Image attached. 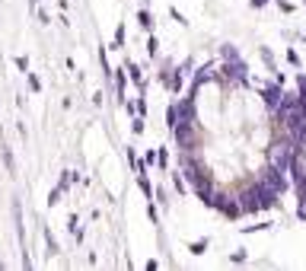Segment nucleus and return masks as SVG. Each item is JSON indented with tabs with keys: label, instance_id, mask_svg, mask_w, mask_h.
Returning a JSON list of instances; mask_svg holds the SVG:
<instances>
[{
	"label": "nucleus",
	"instance_id": "nucleus-8",
	"mask_svg": "<svg viewBox=\"0 0 306 271\" xmlns=\"http://www.w3.org/2000/svg\"><path fill=\"white\" fill-rule=\"evenodd\" d=\"M45 242H48V249H51V255H55V252H61V249H58V242H55V236H51V233H45Z\"/></svg>",
	"mask_w": 306,
	"mask_h": 271
},
{
	"label": "nucleus",
	"instance_id": "nucleus-17",
	"mask_svg": "<svg viewBox=\"0 0 306 271\" xmlns=\"http://www.w3.org/2000/svg\"><path fill=\"white\" fill-rule=\"evenodd\" d=\"M4 163H7V172H13V156H10V150H4Z\"/></svg>",
	"mask_w": 306,
	"mask_h": 271
},
{
	"label": "nucleus",
	"instance_id": "nucleus-2",
	"mask_svg": "<svg viewBox=\"0 0 306 271\" xmlns=\"http://www.w3.org/2000/svg\"><path fill=\"white\" fill-rule=\"evenodd\" d=\"M125 71H128V77H131V80H134V83L144 90V74H141V67H137L134 61H125Z\"/></svg>",
	"mask_w": 306,
	"mask_h": 271
},
{
	"label": "nucleus",
	"instance_id": "nucleus-22",
	"mask_svg": "<svg viewBox=\"0 0 306 271\" xmlns=\"http://www.w3.org/2000/svg\"><path fill=\"white\" fill-rule=\"evenodd\" d=\"M303 4H306V0H303Z\"/></svg>",
	"mask_w": 306,
	"mask_h": 271
},
{
	"label": "nucleus",
	"instance_id": "nucleus-3",
	"mask_svg": "<svg viewBox=\"0 0 306 271\" xmlns=\"http://www.w3.org/2000/svg\"><path fill=\"white\" fill-rule=\"evenodd\" d=\"M137 23H141V26H144V29H147V32H150V29H153V16H150V13H147V10H141V13H137Z\"/></svg>",
	"mask_w": 306,
	"mask_h": 271
},
{
	"label": "nucleus",
	"instance_id": "nucleus-10",
	"mask_svg": "<svg viewBox=\"0 0 306 271\" xmlns=\"http://www.w3.org/2000/svg\"><path fill=\"white\" fill-rule=\"evenodd\" d=\"M115 45H118V48L125 45V26H118V32H115Z\"/></svg>",
	"mask_w": 306,
	"mask_h": 271
},
{
	"label": "nucleus",
	"instance_id": "nucleus-12",
	"mask_svg": "<svg viewBox=\"0 0 306 271\" xmlns=\"http://www.w3.org/2000/svg\"><path fill=\"white\" fill-rule=\"evenodd\" d=\"M169 16H172V20H176V23H182V26H185V16H182V13L176 10V7H169Z\"/></svg>",
	"mask_w": 306,
	"mask_h": 271
},
{
	"label": "nucleus",
	"instance_id": "nucleus-20",
	"mask_svg": "<svg viewBox=\"0 0 306 271\" xmlns=\"http://www.w3.org/2000/svg\"><path fill=\"white\" fill-rule=\"evenodd\" d=\"M249 4H252V7H255V10H261V7H265V4H268V0H249Z\"/></svg>",
	"mask_w": 306,
	"mask_h": 271
},
{
	"label": "nucleus",
	"instance_id": "nucleus-13",
	"mask_svg": "<svg viewBox=\"0 0 306 271\" xmlns=\"http://www.w3.org/2000/svg\"><path fill=\"white\" fill-rule=\"evenodd\" d=\"M287 61H290V64H293V67H300V55H296V51H293V48H290V51H287Z\"/></svg>",
	"mask_w": 306,
	"mask_h": 271
},
{
	"label": "nucleus",
	"instance_id": "nucleus-7",
	"mask_svg": "<svg viewBox=\"0 0 306 271\" xmlns=\"http://www.w3.org/2000/svg\"><path fill=\"white\" fill-rule=\"evenodd\" d=\"M261 61H265L271 71H274V58H271V51H268V48H261Z\"/></svg>",
	"mask_w": 306,
	"mask_h": 271
},
{
	"label": "nucleus",
	"instance_id": "nucleus-4",
	"mask_svg": "<svg viewBox=\"0 0 306 271\" xmlns=\"http://www.w3.org/2000/svg\"><path fill=\"white\" fill-rule=\"evenodd\" d=\"M188 249H191V255H204V252H207V239L204 242H191Z\"/></svg>",
	"mask_w": 306,
	"mask_h": 271
},
{
	"label": "nucleus",
	"instance_id": "nucleus-15",
	"mask_svg": "<svg viewBox=\"0 0 306 271\" xmlns=\"http://www.w3.org/2000/svg\"><path fill=\"white\" fill-rule=\"evenodd\" d=\"M16 67H20V71H26V74H29V58H16Z\"/></svg>",
	"mask_w": 306,
	"mask_h": 271
},
{
	"label": "nucleus",
	"instance_id": "nucleus-18",
	"mask_svg": "<svg viewBox=\"0 0 306 271\" xmlns=\"http://www.w3.org/2000/svg\"><path fill=\"white\" fill-rule=\"evenodd\" d=\"M58 198H61V188H55V191L48 195V204H58Z\"/></svg>",
	"mask_w": 306,
	"mask_h": 271
},
{
	"label": "nucleus",
	"instance_id": "nucleus-21",
	"mask_svg": "<svg viewBox=\"0 0 306 271\" xmlns=\"http://www.w3.org/2000/svg\"><path fill=\"white\" fill-rule=\"evenodd\" d=\"M29 4H32V7H36V4H39V0H29Z\"/></svg>",
	"mask_w": 306,
	"mask_h": 271
},
{
	"label": "nucleus",
	"instance_id": "nucleus-16",
	"mask_svg": "<svg viewBox=\"0 0 306 271\" xmlns=\"http://www.w3.org/2000/svg\"><path fill=\"white\" fill-rule=\"evenodd\" d=\"M277 7H281L284 13H293V4H290V0H277Z\"/></svg>",
	"mask_w": 306,
	"mask_h": 271
},
{
	"label": "nucleus",
	"instance_id": "nucleus-19",
	"mask_svg": "<svg viewBox=\"0 0 306 271\" xmlns=\"http://www.w3.org/2000/svg\"><path fill=\"white\" fill-rule=\"evenodd\" d=\"M156 163H160L163 169H166V163H169V153H166V150H160V160H156Z\"/></svg>",
	"mask_w": 306,
	"mask_h": 271
},
{
	"label": "nucleus",
	"instance_id": "nucleus-9",
	"mask_svg": "<svg viewBox=\"0 0 306 271\" xmlns=\"http://www.w3.org/2000/svg\"><path fill=\"white\" fill-rule=\"evenodd\" d=\"M147 217H150V220H153V226H156V223H160V211H156V207H153V204H150V207H147Z\"/></svg>",
	"mask_w": 306,
	"mask_h": 271
},
{
	"label": "nucleus",
	"instance_id": "nucleus-1",
	"mask_svg": "<svg viewBox=\"0 0 306 271\" xmlns=\"http://www.w3.org/2000/svg\"><path fill=\"white\" fill-rule=\"evenodd\" d=\"M217 211H220V214L226 217V220H236V217H242V214H246V207H242V204H236V201H223V204L217 207Z\"/></svg>",
	"mask_w": 306,
	"mask_h": 271
},
{
	"label": "nucleus",
	"instance_id": "nucleus-6",
	"mask_svg": "<svg viewBox=\"0 0 306 271\" xmlns=\"http://www.w3.org/2000/svg\"><path fill=\"white\" fill-rule=\"evenodd\" d=\"M131 131H134V134H144V118H141V115L131 121Z\"/></svg>",
	"mask_w": 306,
	"mask_h": 271
},
{
	"label": "nucleus",
	"instance_id": "nucleus-5",
	"mask_svg": "<svg viewBox=\"0 0 306 271\" xmlns=\"http://www.w3.org/2000/svg\"><path fill=\"white\" fill-rule=\"evenodd\" d=\"M156 51H160V42H156V36H150V39H147V55H156Z\"/></svg>",
	"mask_w": 306,
	"mask_h": 271
},
{
	"label": "nucleus",
	"instance_id": "nucleus-11",
	"mask_svg": "<svg viewBox=\"0 0 306 271\" xmlns=\"http://www.w3.org/2000/svg\"><path fill=\"white\" fill-rule=\"evenodd\" d=\"M233 261H236V265H242V261H246V249H239V252H233V255H230Z\"/></svg>",
	"mask_w": 306,
	"mask_h": 271
},
{
	"label": "nucleus",
	"instance_id": "nucleus-14",
	"mask_svg": "<svg viewBox=\"0 0 306 271\" xmlns=\"http://www.w3.org/2000/svg\"><path fill=\"white\" fill-rule=\"evenodd\" d=\"M29 86H32V93H39V90H42V83H39V77H36V74H29Z\"/></svg>",
	"mask_w": 306,
	"mask_h": 271
}]
</instances>
